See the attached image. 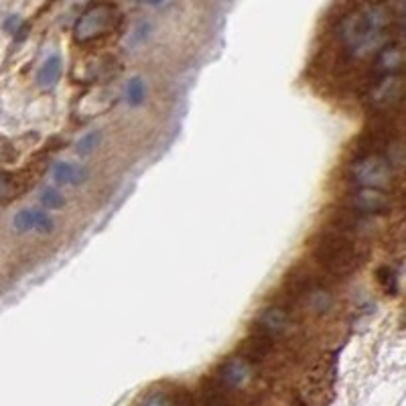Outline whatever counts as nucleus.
<instances>
[{
    "mask_svg": "<svg viewBox=\"0 0 406 406\" xmlns=\"http://www.w3.org/2000/svg\"><path fill=\"white\" fill-rule=\"evenodd\" d=\"M386 20V11L382 6H376V4L362 6L341 20L339 35L351 49L367 51L382 43Z\"/></svg>",
    "mask_w": 406,
    "mask_h": 406,
    "instance_id": "obj_1",
    "label": "nucleus"
},
{
    "mask_svg": "<svg viewBox=\"0 0 406 406\" xmlns=\"http://www.w3.org/2000/svg\"><path fill=\"white\" fill-rule=\"evenodd\" d=\"M315 260L331 274L346 276L362 264V254L346 234H323L313 246Z\"/></svg>",
    "mask_w": 406,
    "mask_h": 406,
    "instance_id": "obj_2",
    "label": "nucleus"
},
{
    "mask_svg": "<svg viewBox=\"0 0 406 406\" xmlns=\"http://www.w3.org/2000/svg\"><path fill=\"white\" fill-rule=\"evenodd\" d=\"M120 22V15L114 4H90L76 22L74 37L79 43L102 39L110 31H114Z\"/></svg>",
    "mask_w": 406,
    "mask_h": 406,
    "instance_id": "obj_3",
    "label": "nucleus"
},
{
    "mask_svg": "<svg viewBox=\"0 0 406 406\" xmlns=\"http://www.w3.org/2000/svg\"><path fill=\"white\" fill-rule=\"evenodd\" d=\"M390 177H392V171H390L386 158L374 155V153L360 156L351 165L353 183H358L360 187H366V189H380L382 185H386L390 181Z\"/></svg>",
    "mask_w": 406,
    "mask_h": 406,
    "instance_id": "obj_4",
    "label": "nucleus"
},
{
    "mask_svg": "<svg viewBox=\"0 0 406 406\" xmlns=\"http://www.w3.org/2000/svg\"><path fill=\"white\" fill-rule=\"evenodd\" d=\"M271 348L272 337H269L266 333H262V331H258V329H254L250 337H246L244 344L240 346L238 358L244 360V362H248L252 366V364H258V362L266 360V356L271 353Z\"/></svg>",
    "mask_w": 406,
    "mask_h": 406,
    "instance_id": "obj_5",
    "label": "nucleus"
},
{
    "mask_svg": "<svg viewBox=\"0 0 406 406\" xmlns=\"http://www.w3.org/2000/svg\"><path fill=\"white\" fill-rule=\"evenodd\" d=\"M351 205L360 213H382L386 212L390 205V199L382 189H366L360 187L351 195Z\"/></svg>",
    "mask_w": 406,
    "mask_h": 406,
    "instance_id": "obj_6",
    "label": "nucleus"
},
{
    "mask_svg": "<svg viewBox=\"0 0 406 406\" xmlns=\"http://www.w3.org/2000/svg\"><path fill=\"white\" fill-rule=\"evenodd\" d=\"M83 69L78 72V78L86 83L92 81H108L120 72V63L114 57H92L90 65H81Z\"/></svg>",
    "mask_w": 406,
    "mask_h": 406,
    "instance_id": "obj_7",
    "label": "nucleus"
},
{
    "mask_svg": "<svg viewBox=\"0 0 406 406\" xmlns=\"http://www.w3.org/2000/svg\"><path fill=\"white\" fill-rule=\"evenodd\" d=\"M250 372L252 366L248 362L236 358V360H228L224 366L219 367V374L215 376V380L222 386L228 388V390H236V388H240L250 378Z\"/></svg>",
    "mask_w": 406,
    "mask_h": 406,
    "instance_id": "obj_8",
    "label": "nucleus"
},
{
    "mask_svg": "<svg viewBox=\"0 0 406 406\" xmlns=\"http://www.w3.org/2000/svg\"><path fill=\"white\" fill-rule=\"evenodd\" d=\"M405 59L406 55L402 47H398V45H386V47L380 49L376 63H378V69H380L384 76H394V74L402 67Z\"/></svg>",
    "mask_w": 406,
    "mask_h": 406,
    "instance_id": "obj_9",
    "label": "nucleus"
},
{
    "mask_svg": "<svg viewBox=\"0 0 406 406\" xmlns=\"http://www.w3.org/2000/svg\"><path fill=\"white\" fill-rule=\"evenodd\" d=\"M53 179L59 185H81L88 181V171L76 165V163H67V161H59L53 167Z\"/></svg>",
    "mask_w": 406,
    "mask_h": 406,
    "instance_id": "obj_10",
    "label": "nucleus"
},
{
    "mask_svg": "<svg viewBox=\"0 0 406 406\" xmlns=\"http://www.w3.org/2000/svg\"><path fill=\"white\" fill-rule=\"evenodd\" d=\"M287 321L289 319H287L285 311L278 309V307H271V309H266L260 315V319L256 323V329L266 333L269 337H274V335H278L280 331L287 329Z\"/></svg>",
    "mask_w": 406,
    "mask_h": 406,
    "instance_id": "obj_11",
    "label": "nucleus"
},
{
    "mask_svg": "<svg viewBox=\"0 0 406 406\" xmlns=\"http://www.w3.org/2000/svg\"><path fill=\"white\" fill-rule=\"evenodd\" d=\"M59 78H61V57L59 55H51V57L45 59V63L41 65L37 81H39V86L43 90H51V88H55Z\"/></svg>",
    "mask_w": 406,
    "mask_h": 406,
    "instance_id": "obj_12",
    "label": "nucleus"
},
{
    "mask_svg": "<svg viewBox=\"0 0 406 406\" xmlns=\"http://www.w3.org/2000/svg\"><path fill=\"white\" fill-rule=\"evenodd\" d=\"M124 96H126V102L130 106H140L147 97V86L140 78H133L128 83H126V90H124Z\"/></svg>",
    "mask_w": 406,
    "mask_h": 406,
    "instance_id": "obj_13",
    "label": "nucleus"
},
{
    "mask_svg": "<svg viewBox=\"0 0 406 406\" xmlns=\"http://www.w3.org/2000/svg\"><path fill=\"white\" fill-rule=\"evenodd\" d=\"M55 230V222L45 210H33V232L51 234Z\"/></svg>",
    "mask_w": 406,
    "mask_h": 406,
    "instance_id": "obj_14",
    "label": "nucleus"
},
{
    "mask_svg": "<svg viewBox=\"0 0 406 406\" xmlns=\"http://www.w3.org/2000/svg\"><path fill=\"white\" fill-rule=\"evenodd\" d=\"M100 140H102V135L97 133V130H92V133H88L86 136H81L78 140V144H76V153L81 156L90 155V153H94L97 149V144H100Z\"/></svg>",
    "mask_w": 406,
    "mask_h": 406,
    "instance_id": "obj_15",
    "label": "nucleus"
},
{
    "mask_svg": "<svg viewBox=\"0 0 406 406\" xmlns=\"http://www.w3.org/2000/svg\"><path fill=\"white\" fill-rule=\"evenodd\" d=\"M41 205H43L45 210H59V208L65 205V199H63V195L59 194L57 189L47 187V189H43V194H41Z\"/></svg>",
    "mask_w": 406,
    "mask_h": 406,
    "instance_id": "obj_16",
    "label": "nucleus"
},
{
    "mask_svg": "<svg viewBox=\"0 0 406 406\" xmlns=\"http://www.w3.org/2000/svg\"><path fill=\"white\" fill-rule=\"evenodd\" d=\"M19 22H20L19 17H17V15H13L11 19L4 22V29H6V31H11V33H17V25H19Z\"/></svg>",
    "mask_w": 406,
    "mask_h": 406,
    "instance_id": "obj_17",
    "label": "nucleus"
},
{
    "mask_svg": "<svg viewBox=\"0 0 406 406\" xmlns=\"http://www.w3.org/2000/svg\"><path fill=\"white\" fill-rule=\"evenodd\" d=\"M144 406H169V400H165L163 396H153L151 400H147Z\"/></svg>",
    "mask_w": 406,
    "mask_h": 406,
    "instance_id": "obj_18",
    "label": "nucleus"
}]
</instances>
